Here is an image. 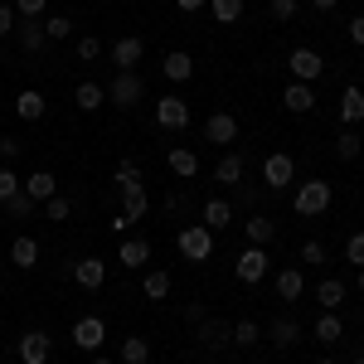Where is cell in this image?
<instances>
[{
  "instance_id": "f35d334b",
  "label": "cell",
  "mask_w": 364,
  "mask_h": 364,
  "mask_svg": "<svg viewBox=\"0 0 364 364\" xmlns=\"http://www.w3.org/2000/svg\"><path fill=\"white\" fill-rule=\"evenodd\" d=\"M301 262H311V267H326V262H331L326 243H321V238H306V243H301Z\"/></svg>"
},
{
  "instance_id": "680465c9",
  "label": "cell",
  "mask_w": 364,
  "mask_h": 364,
  "mask_svg": "<svg viewBox=\"0 0 364 364\" xmlns=\"http://www.w3.org/2000/svg\"><path fill=\"white\" fill-rule=\"evenodd\" d=\"M355 364H364V355H360V360H355Z\"/></svg>"
},
{
  "instance_id": "5bb4252c",
  "label": "cell",
  "mask_w": 364,
  "mask_h": 364,
  "mask_svg": "<svg viewBox=\"0 0 364 364\" xmlns=\"http://www.w3.org/2000/svg\"><path fill=\"white\" fill-rule=\"evenodd\" d=\"M117 262H122V267H132V272H141V267L151 262V243H146V238H122Z\"/></svg>"
},
{
  "instance_id": "c3c4849f",
  "label": "cell",
  "mask_w": 364,
  "mask_h": 364,
  "mask_svg": "<svg viewBox=\"0 0 364 364\" xmlns=\"http://www.w3.org/2000/svg\"><path fill=\"white\" fill-rule=\"evenodd\" d=\"M20 151H25V146H20L15 136H0V161H15Z\"/></svg>"
},
{
  "instance_id": "f907efd6",
  "label": "cell",
  "mask_w": 364,
  "mask_h": 364,
  "mask_svg": "<svg viewBox=\"0 0 364 364\" xmlns=\"http://www.w3.org/2000/svg\"><path fill=\"white\" fill-rule=\"evenodd\" d=\"M185 321H190V326H199V321H204V306H199V301H190V306H185Z\"/></svg>"
},
{
  "instance_id": "3957f363",
  "label": "cell",
  "mask_w": 364,
  "mask_h": 364,
  "mask_svg": "<svg viewBox=\"0 0 364 364\" xmlns=\"http://www.w3.org/2000/svg\"><path fill=\"white\" fill-rule=\"evenodd\" d=\"M141 92H146V83H141L136 68H117V78L107 83V102H117V107H136Z\"/></svg>"
},
{
  "instance_id": "9f6ffc18",
  "label": "cell",
  "mask_w": 364,
  "mask_h": 364,
  "mask_svg": "<svg viewBox=\"0 0 364 364\" xmlns=\"http://www.w3.org/2000/svg\"><path fill=\"white\" fill-rule=\"evenodd\" d=\"M0 291H5V277H0Z\"/></svg>"
},
{
  "instance_id": "6da1fadb",
  "label": "cell",
  "mask_w": 364,
  "mask_h": 364,
  "mask_svg": "<svg viewBox=\"0 0 364 364\" xmlns=\"http://www.w3.org/2000/svg\"><path fill=\"white\" fill-rule=\"evenodd\" d=\"M331 199H336L331 180H306V185H296V195H291V209H296L301 219H316V214H326V209H331Z\"/></svg>"
},
{
  "instance_id": "4fadbf2b",
  "label": "cell",
  "mask_w": 364,
  "mask_h": 364,
  "mask_svg": "<svg viewBox=\"0 0 364 364\" xmlns=\"http://www.w3.org/2000/svg\"><path fill=\"white\" fill-rule=\"evenodd\" d=\"M15 39H20L25 54H44V49H49V34H44L39 20H20V25H15Z\"/></svg>"
},
{
  "instance_id": "f5cc1de1",
  "label": "cell",
  "mask_w": 364,
  "mask_h": 364,
  "mask_svg": "<svg viewBox=\"0 0 364 364\" xmlns=\"http://www.w3.org/2000/svg\"><path fill=\"white\" fill-rule=\"evenodd\" d=\"M311 5H316V10H336L340 0H311Z\"/></svg>"
},
{
  "instance_id": "d4e9b609",
  "label": "cell",
  "mask_w": 364,
  "mask_h": 364,
  "mask_svg": "<svg viewBox=\"0 0 364 364\" xmlns=\"http://www.w3.org/2000/svg\"><path fill=\"white\" fill-rule=\"evenodd\" d=\"M199 224L209 228V233H214V228H228L233 224V204H228V199H209L204 214H199Z\"/></svg>"
},
{
  "instance_id": "484cf974",
  "label": "cell",
  "mask_w": 364,
  "mask_h": 364,
  "mask_svg": "<svg viewBox=\"0 0 364 364\" xmlns=\"http://www.w3.org/2000/svg\"><path fill=\"white\" fill-rule=\"evenodd\" d=\"M15 112H20V122H39V117L49 112V102H44V92H34V87H25V92L15 97Z\"/></svg>"
},
{
  "instance_id": "60d3db41",
  "label": "cell",
  "mask_w": 364,
  "mask_h": 364,
  "mask_svg": "<svg viewBox=\"0 0 364 364\" xmlns=\"http://www.w3.org/2000/svg\"><path fill=\"white\" fill-rule=\"evenodd\" d=\"M112 180H117V190H122V185H141V166L136 161H117Z\"/></svg>"
},
{
  "instance_id": "d6986e66",
  "label": "cell",
  "mask_w": 364,
  "mask_h": 364,
  "mask_svg": "<svg viewBox=\"0 0 364 364\" xmlns=\"http://www.w3.org/2000/svg\"><path fill=\"white\" fill-rule=\"evenodd\" d=\"M10 262H15L20 272H29V267H39V238H29V233H20V238L10 243Z\"/></svg>"
},
{
  "instance_id": "ac0fdd59",
  "label": "cell",
  "mask_w": 364,
  "mask_h": 364,
  "mask_svg": "<svg viewBox=\"0 0 364 364\" xmlns=\"http://www.w3.org/2000/svg\"><path fill=\"white\" fill-rule=\"evenodd\" d=\"M340 122H345V127H360L364 122V87H345V92H340Z\"/></svg>"
},
{
  "instance_id": "ab89813d",
  "label": "cell",
  "mask_w": 364,
  "mask_h": 364,
  "mask_svg": "<svg viewBox=\"0 0 364 364\" xmlns=\"http://www.w3.org/2000/svg\"><path fill=\"white\" fill-rule=\"evenodd\" d=\"M44 34H49V44H54V39H68V34H73V20H68V15H49V20H44Z\"/></svg>"
},
{
  "instance_id": "f546056e",
  "label": "cell",
  "mask_w": 364,
  "mask_h": 364,
  "mask_svg": "<svg viewBox=\"0 0 364 364\" xmlns=\"http://www.w3.org/2000/svg\"><path fill=\"white\" fill-rule=\"evenodd\" d=\"M214 185H243V156L238 151H228L224 161L214 166Z\"/></svg>"
},
{
  "instance_id": "74e56055",
  "label": "cell",
  "mask_w": 364,
  "mask_h": 364,
  "mask_svg": "<svg viewBox=\"0 0 364 364\" xmlns=\"http://www.w3.org/2000/svg\"><path fill=\"white\" fill-rule=\"evenodd\" d=\"M68 214H73V199H63V195L44 199V219H49V224H63Z\"/></svg>"
},
{
  "instance_id": "e575fe53",
  "label": "cell",
  "mask_w": 364,
  "mask_h": 364,
  "mask_svg": "<svg viewBox=\"0 0 364 364\" xmlns=\"http://www.w3.org/2000/svg\"><path fill=\"white\" fill-rule=\"evenodd\" d=\"M0 209H5L10 219H34V214H39V204H34V199H29L25 190H20V195H15V199H5Z\"/></svg>"
},
{
  "instance_id": "44dd1931",
  "label": "cell",
  "mask_w": 364,
  "mask_h": 364,
  "mask_svg": "<svg viewBox=\"0 0 364 364\" xmlns=\"http://www.w3.org/2000/svg\"><path fill=\"white\" fill-rule=\"evenodd\" d=\"M73 102H78V112H97V107L107 102V87L92 83V78H83V83L73 87Z\"/></svg>"
},
{
  "instance_id": "ffe728a7",
  "label": "cell",
  "mask_w": 364,
  "mask_h": 364,
  "mask_svg": "<svg viewBox=\"0 0 364 364\" xmlns=\"http://www.w3.org/2000/svg\"><path fill=\"white\" fill-rule=\"evenodd\" d=\"M301 291H306V272H301V267H282L277 272V296L282 301H301Z\"/></svg>"
},
{
  "instance_id": "b9f144b4",
  "label": "cell",
  "mask_w": 364,
  "mask_h": 364,
  "mask_svg": "<svg viewBox=\"0 0 364 364\" xmlns=\"http://www.w3.org/2000/svg\"><path fill=\"white\" fill-rule=\"evenodd\" d=\"M20 185H25V180H20L15 170H10V166H0V204H5V199H15V195H20Z\"/></svg>"
},
{
  "instance_id": "836d02e7",
  "label": "cell",
  "mask_w": 364,
  "mask_h": 364,
  "mask_svg": "<svg viewBox=\"0 0 364 364\" xmlns=\"http://www.w3.org/2000/svg\"><path fill=\"white\" fill-rule=\"evenodd\" d=\"M360 151H364L360 132H355V127H345V132H340V136H336V156H340V161H355Z\"/></svg>"
},
{
  "instance_id": "277c9868",
  "label": "cell",
  "mask_w": 364,
  "mask_h": 364,
  "mask_svg": "<svg viewBox=\"0 0 364 364\" xmlns=\"http://www.w3.org/2000/svg\"><path fill=\"white\" fill-rule=\"evenodd\" d=\"M267 262H272V257H267V248H243L238 252V257H233V277L243 282V287H257V282L267 277Z\"/></svg>"
},
{
  "instance_id": "e0dca14e",
  "label": "cell",
  "mask_w": 364,
  "mask_h": 364,
  "mask_svg": "<svg viewBox=\"0 0 364 364\" xmlns=\"http://www.w3.org/2000/svg\"><path fill=\"white\" fill-rule=\"evenodd\" d=\"M20 190H25L34 204H44V199H54V195H58V180H54V170H34V175H29Z\"/></svg>"
},
{
  "instance_id": "2e32d148",
  "label": "cell",
  "mask_w": 364,
  "mask_h": 364,
  "mask_svg": "<svg viewBox=\"0 0 364 364\" xmlns=\"http://www.w3.org/2000/svg\"><path fill=\"white\" fill-rule=\"evenodd\" d=\"M161 73H166L170 83H190V78H195V58L185 54V49H170L166 63H161Z\"/></svg>"
},
{
  "instance_id": "d590c367",
  "label": "cell",
  "mask_w": 364,
  "mask_h": 364,
  "mask_svg": "<svg viewBox=\"0 0 364 364\" xmlns=\"http://www.w3.org/2000/svg\"><path fill=\"white\" fill-rule=\"evenodd\" d=\"M209 10H214V20H219V25L243 20V0H209Z\"/></svg>"
},
{
  "instance_id": "1f68e13d",
  "label": "cell",
  "mask_w": 364,
  "mask_h": 364,
  "mask_svg": "<svg viewBox=\"0 0 364 364\" xmlns=\"http://www.w3.org/2000/svg\"><path fill=\"white\" fill-rule=\"evenodd\" d=\"M122 364H151V340L146 336H127L122 340Z\"/></svg>"
},
{
  "instance_id": "db71d44e",
  "label": "cell",
  "mask_w": 364,
  "mask_h": 364,
  "mask_svg": "<svg viewBox=\"0 0 364 364\" xmlns=\"http://www.w3.org/2000/svg\"><path fill=\"white\" fill-rule=\"evenodd\" d=\"M355 291H360V296H364V267H360V282H355Z\"/></svg>"
},
{
  "instance_id": "ba28073f",
  "label": "cell",
  "mask_w": 364,
  "mask_h": 364,
  "mask_svg": "<svg viewBox=\"0 0 364 364\" xmlns=\"http://www.w3.org/2000/svg\"><path fill=\"white\" fill-rule=\"evenodd\" d=\"M291 180H296V166H291V156H267V161H262V185H267V190H272V195H277V190H287V185H291Z\"/></svg>"
},
{
  "instance_id": "9c48e42d",
  "label": "cell",
  "mask_w": 364,
  "mask_h": 364,
  "mask_svg": "<svg viewBox=\"0 0 364 364\" xmlns=\"http://www.w3.org/2000/svg\"><path fill=\"white\" fill-rule=\"evenodd\" d=\"M15 350H20V364H49V355H54V340L44 336V331H25Z\"/></svg>"
},
{
  "instance_id": "cb8c5ba5",
  "label": "cell",
  "mask_w": 364,
  "mask_h": 364,
  "mask_svg": "<svg viewBox=\"0 0 364 364\" xmlns=\"http://www.w3.org/2000/svg\"><path fill=\"white\" fill-rule=\"evenodd\" d=\"M166 161H170V175H180V180H195L199 175V156L190 151V146H175Z\"/></svg>"
},
{
  "instance_id": "681fc988",
  "label": "cell",
  "mask_w": 364,
  "mask_h": 364,
  "mask_svg": "<svg viewBox=\"0 0 364 364\" xmlns=\"http://www.w3.org/2000/svg\"><path fill=\"white\" fill-rule=\"evenodd\" d=\"M350 44H360V49H364V15L350 20Z\"/></svg>"
},
{
  "instance_id": "7c38bea8",
  "label": "cell",
  "mask_w": 364,
  "mask_h": 364,
  "mask_svg": "<svg viewBox=\"0 0 364 364\" xmlns=\"http://www.w3.org/2000/svg\"><path fill=\"white\" fill-rule=\"evenodd\" d=\"M282 107H287V112H316V87L311 83H287L282 87Z\"/></svg>"
},
{
  "instance_id": "7dc6e473",
  "label": "cell",
  "mask_w": 364,
  "mask_h": 364,
  "mask_svg": "<svg viewBox=\"0 0 364 364\" xmlns=\"http://www.w3.org/2000/svg\"><path fill=\"white\" fill-rule=\"evenodd\" d=\"M272 20H296V0H272Z\"/></svg>"
},
{
  "instance_id": "f6af8a7d",
  "label": "cell",
  "mask_w": 364,
  "mask_h": 364,
  "mask_svg": "<svg viewBox=\"0 0 364 364\" xmlns=\"http://www.w3.org/2000/svg\"><path fill=\"white\" fill-rule=\"evenodd\" d=\"M345 262L364 267V233H350V238H345Z\"/></svg>"
},
{
  "instance_id": "816d5d0a",
  "label": "cell",
  "mask_w": 364,
  "mask_h": 364,
  "mask_svg": "<svg viewBox=\"0 0 364 364\" xmlns=\"http://www.w3.org/2000/svg\"><path fill=\"white\" fill-rule=\"evenodd\" d=\"M180 10H199V5H209V0H175Z\"/></svg>"
},
{
  "instance_id": "bcb514c9",
  "label": "cell",
  "mask_w": 364,
  "mask_h": 364,
  "mask_svg": "<svg viewBox=\"0 0 364 364\" xmlns=\"http://www.w3.org/2000/svg\"><path fill=\"white\" fill-rule=\"evenodd\" d=\"M15 20H20V15H15V5H5V0H0V39H5V34H15Z\"/></svg>"
},
{
  "instance_id": "8fae6325",
  "label": "cell",
  "mask_w": 364,
  "mask_h": 364,
  "mask_svg": "<svg viewBox=\"0 0 364 364\" xmlns=\"http://www.w3.org/2000/svg\"><path fill=\"white\" fill-rule=\"evenodd\" d=\"M73 282H78L83 291H102V282H107V262H102V257H78V262H73Z\"/></svg>"
},
{
  "instance_id": "4dcf8cb0",
  "label": "cell",
  "mask_w": 364,
  "mask_h": 364,
  "mask_svg": "<svg viewBox=\"0 0 364 364\" xmlns=\"http://www.w3.org/2000/svg\"><path fill=\"white\" fill-rule=\"evenodd\" d=\"M267 336H272V345H277V350H291V345H296V340H301V326H296V321H291V316H277V321H272V331H267Z\"/></svg>"
},
{
  "instance_id": "83f0119b",
  "label": "cell",
  "mask_w": 364,
  "mask_h": 364,
  "mask_svg": "<svg viewBox=\"0 0 364 364\" xmlns=\"http://www.w3.org/2000/svg\"><path fill=\"white\" fill-rule=\"evenodd\" d=\"M345 296H350V287H345L340 277H326L321 287H316V301H321L326 311H340V306H345Z\"/></svg>"
},
{
  "instance_id": "11a10c76",
  "label": "cell",
  "mask_w": 364,
  "mask_h": 364,
  "mask_svg": "<svg viewBox=\"0 0 364 364\" xmlns=\"http://www.w3.org/2000/svg\"><path fill=\"white\" fill-rule=\"evenodd\" d=\"M92 364H117V360H92Z\"/></svg>"
},
{
  "instance_id": "603a6c76",
  "label": "cell",
  "mask_w": 364,
  "mask_h": 364,
  "mask_svg": "<svg viewBox=\"0 0 364 364\" xmlns=\"http://www.w3.org/2000/svg\"><path fill=\"white\" fill-rule=\"evenodd\" d=\"M195 340H204L209 350H219V345H228V340H233V326H224V321H209V316H204V321L195 326Z\"/></svg>"
},
{
  "instance_id": "8d00e7d4",
  "label": "cell",
  "mask_w": 364,
  "mask_h": 364,
  "mask_svg": "<svg viewBox=\"0 0 364 364\" xmlns=\"http://www.w3.org/2000/svg\"><path fill=\"white\" fill-rule=\"evenodd\" d=\"M257 340H262V326H257V321H238V326H233V345H238V350H248Z\"/></svg>"
},
{
  "instance_id": "f1b7e54d",
  "label": "cell",
  "mask_w": 364,
  "mask_h": 364,
  "mask_svg": "<svg viewBox=\"0 0 364 364\" xmlns=\"http://www.w3.org/2000/svg\"><path fill=\"white\" fill-rule=\"evenodd\" d=\"M122 204H127V209H122L127 219H146V214H151V195H146L141 185H122Z\"/></svg>"
},
{
  "instance_id": "5b68a950",
  "label": "cell",
  "mask_w": 364,
  "mask_h": 364,
  "mask_svg": "<svg viewBox=\"0 0 364 364\" xmlns=\"http://www.w3.org/2000/svg\"><path fill=\"white\" fill-rule=\"evenodd\" d=\"M287 73H291V83H316L326 73V58L316 54V49H291L287 54Z\"/></svg>"
},
{
  "instance_id": "ee69618b",
  "label": "cell",
  "mask_w": 364,
  "mask_h": 364,
  "mask_svg": "<svg viewBox=\"0 0 364 364\" xmlns=\"http://www.w3.org/2000/svg\"><path fill=\"white\" fill-rule=\"evenodd\" d=\"M97 54H102V39H97V34H78V58H83V63H92Z\"/></svg>"
},
{
  "instance_id": "4316f807",
  "label": "cell",
  "mask_w": 364,
  "mask_h": 364,
  "mask_svg": "<svg viewBox=\"0 0 364 364\" xmlns=\"http://www.w3.org/2000/svg\"><path fill=\"white\" fill-rule=\"evenodd\" d=\"M243 233H248V243H252V248H267V243L277 238V224H272L267 214H252L248 224H243Z\"/></svg>"
},
{
  "instance_id": "7402d4cb",
  "label": "cell",
  "mask_w": 364,
  "mask_h": 364,
  "mask_svg": "<svg viewBox=\"0 0 364 364\" xmlns=\"http://www.w3.org/2000/svg\"><path fill=\"white\" fill-rule=\"evenodd\" d=\"M311 336H316V345H340V340H345V321H340L336 311H326V316L311 326Z\"/></svg>"
},
{
  "instance_id": "6f0895ef",
  "label": "cell",
  "mask_w": 364,
  "mask_h": 364,
  "mask_svg": "<svg viewBox=\"0 0 364 364\" xmlns=\"http://www.w3.org/2000/svg\"><path fill=\"white\" fill-rule=\"evenodd\" d=\"M321 364H336V360H321Z\"/></svg>"
},
{
  "instance_id": "7bdbcfd3",
  "label": "cell",
  "mask_w": 364,
  "mask_h": 364,
  "mask_svg": "<svg viewBox=\"0 0 364 364\" xmlns=\"http://www.w3.org/2000/svg\"><path fill=\"white\" fill-rule=\"evenodd\" d=\"M10 5H15V15H20V20H39V15L49 10V0H10Z\"/></svg>"
},
{
  "instance_id": "7a4b0ae2",
  "label": "cell",
  "mask_w": 364,
  "mask_h": 364,
  "mask_svg": "<svg viewBox=\"0 0 364 364\" xmlns=\"http://www.w3.org/2000/svg\"><path fill=\"white\" fill-rule=\"evenodd\" d=\"M175 248H180L185 262H209V252H214V233H209L204 224H185L180 233H175Z\"/></svg>"
},
{
  "instance_id": "30bf717a",
  "label": "cell",
  "mask_w": 364,
  "mask_h": 364,
  "mask_svg": "<svg viewBox=\"0 0 364 364\" xmlns=\"http://www.w3.org/2000/svg\"><path fill=\"white\" fill-rule=\"evenodd\" d=\"M204 141H209V146H233V141H238V117L214 112L209 122H204Z\"/></svg>"
},
{
  "instance_id": "d6a6232c",
  "label": "cell",
  "mask_w": 364,
  "mask_h": 364,
  "mask_svg": "<svg viewBox=\"0 0 364 364\" xmlns=\"http://www.w3.org/2000/svg\"><path fill=\"white\" fill-rule=\"evenodd\" d=\"M141 291H146L151 301H166V296H170V272H161V267L146 272V277H141Z\"/></svg>"
},
{
  "instance_id": "9a60e30c",
  "label": "cell",
  "mask_w": 364,
  "mask_h": 364,
  "mask_svg": "<svg viewBox=\"0 0 364 364\" xmlns=\"http://www.w3.org/2000/svg\"><path fill=\"white\" fill-rule=\"evenodd\" d=\"M141 54H146L141 34H122V39L112 44V63H117V68H136V63H141Z\"/></svg>"
},
{
  "instance_id": "52a82bcc",
  "label": "cell",
  "mask_w": 364,
  "mask_h": 364,
  "mask_svg": "<svg viewBox=\"0 0 364 364\" xmlns=\"http://www.w3.org/2000/svg\"><path fill=\"white\" fill-rule=\"evenodd\" d=\"M102 340H107V326H102V316H78L73 321V345L78 350H102Z\"/></svg>"
},
{
  "instance_id": "8992f818",
  "label": "cell",
  "mask_w": 364,
  "mask_h": 364,
  "mask_svg": "<svg viewBox=\"0 0 364 364\" xmlns=\"http://www.w3.org/2000/svg\"><path fill=\"white\" fill-rule=\"evenodd\" d=\"M156 127H166V132H185V127H190V102L175 97V92L156 97Z\"/></svg>"
}]
</instances>
